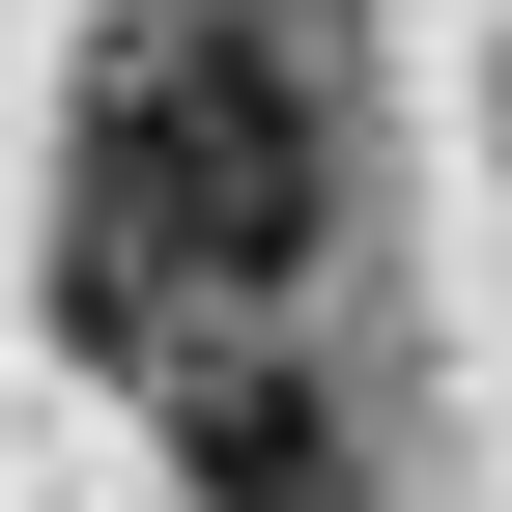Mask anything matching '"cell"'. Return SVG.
<instances>
[{
  "label": "cell",
  "instance_id": "cell-1",
  "mask_svg": "<svg viewBox=\"0 0 512 512\" xmlns=\"http://www.w3.org/2000/svg\"><path fill=\"white\" fill-rule=\"evenodd\" d=\"M313 200H342V57L285 0H114L86 29V86H57V285L114 342L313 285Z\"/></svg>",
  "mask_w": 512,
  "mask_h": 512
}]
</instances>
